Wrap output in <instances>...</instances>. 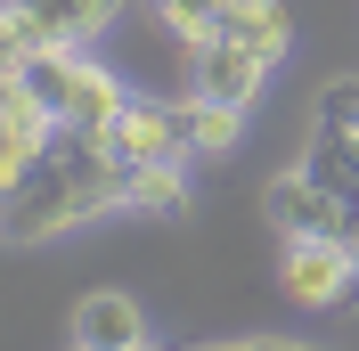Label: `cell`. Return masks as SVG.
I'll return each instance as SVG.
<instances>
[{"mask_svg": "<svg viewBox=\"0 0 359 351\" xmlns=\"http://www.w3.org/2000/svg\"><path fill=\"white\" fill-rule=\"evenodd\" d=\"M131 213L180 220V213H188V164H139V172H131Z\"/></svg>", "mask_w": 359, "mask_h": 351, "instance_id": "obj_12", "label": "cell"}, {"mask_svg": "<svg viewBox=\"0 0 359 351\" xmlns=\"http://www.w3.org/2000/svg\"><path fill=\"white\" fill-rule=\"evenodd\" d=\"M0 197H8V237H66L82 220L131 204V164H123L107 139L57 131V147H49L17 188H0Z\"/></svg>", "mask_w": 359, "mask_h": 351, "instance_id": "obj_1", "label": "cell"}, {"mask_svg": "<svg viewBox=\"0 0 359 351\" xmlns=\"http://www.w3.org/2000/svg\"><path fill=\"white\" fill-rule=\"evenodd\" d=\"M237 131H245V107H221V98H196L188 90V139H196V155L237 147Z\"/></svg>", "mask_w": 359, "mask_h": 351, "instance_id": "obj_13", "label": "cell"}, {"mask_svg": "<svg viewBox=\"0 0 359 351\" xmlns=\"http://www.w3.org/2000/svg\"><path fill=\"white\" fill-rule=\"evenodd\" d=\"M8 74L57 114V131H82V139H107L114 123H123V107H131V90L114 82L98 58H82V49H33V58L8 66Z\"/></svg>", "mask_w": 359, "mask_h": 351, "instance_id": "obj_2", "label": "cell"}, {"mask_svg": "<svg viewBox=\"0 0 359 351\" xmlns=\"http://www.w3.org/2000/svg\"><path fill=\"white\" fill-rule=\"evenodd\" d=\"M262 213L278 220V237H335V245H351V253H359V204H343L335 188H318L302 164L269 180Z\"/></svg>", "mask_w": 359, "mask_h": 351, "instance_id": "obj_5", "label": "cell"}, {"mask_svg": "<svg viewBox=\"0 0 359 351\" xmlns=\"http://www.w3.org/2000/svg\"><path fill=\"white\" fill-rule=\"evenodd\" d=\"M229 8H237V0H156V17L172 25V33H180V41H188V49H196V41H212V33H221V17H229Z\"/></svg>", "mask_w": 359, "mask_h": 351, "instance_id": "obj_14", "label": "cell"}, {"mask_svg": "<svg viewBox=\"0 0 359 351\" xmlns=\"http://www.w3.org/2000/svg\"><path fill=\"white\" fill-rule=\"evenodd\" d=\"M49 147H57V114L8 74V90H0V188H17Z\"/></svg>", "mask_w": 359, "mask_h": 351, "instance_id": "obj_8", "label": "cell"}, {"mask_svg": "<svg viewBox=\"0 0 359 351\" xmlns=\"http://www.w3.org/2000/svg\"><path fill=\"white\" fill-rule=\"evenodd\" d=\"M269 82V58L237 41H196V98H221V107H253Z\"/></svg>", "mask_w": 359, "mask_h": 351, "instance_id": "obj_10", "label": "cell"}, {"mask_svg": "<svg viewBox=\"0 0 359 351\" xmlns=\"http://www.w3.org/2000/svg\"><path fill=\"white\" fill-rule=\"evenodd\" d=\"M212 41H237V49H253V58L278 66V58L294 49V17H286V0H237V8L221 17Z\"/></svg>", "mask_w": 359, "mask_h": 351, "instance_id": "obj_11", "label": "cell"}, {"mask_svg": "<svg viewBox=\"0 0 359 351\" xmlns=\"http://www.w3.org/2000/svg\"><path fill=\"white\" fill-rule=\"evenodd\" d=\"M302 172L318 188H335L343 204H359V74L318 90V123H311V147H302Z\"/></svg>", "mask_w": 359, "mask_h": 351, "instance_id": "obj_4", "label": "cell"}, {"mask_svg": "<svg viewBox=\"0 0 359 351\" xmlns=\"http://www.w3.org/2000/svg\"><path fill=\"white\" fill-rule=\"evenodd\" d=\"M107 147L123 155V164H188V155H196V139H188V98H172V107H163V98H131V107H123V123H114L107 131Z\"/></svg>", "mask_w": 359, "mask_h": 351, "instance_id": "obj_7", "label": "cell"}, {"mask_svg": "<svg viewBox=\"0 0 359 351\" xmlns=\"http://www.w3.org/2000/svg\"><path fill=\"white\" fill-rule=\"evenodd\" d=\"M114 8L123 0H8L0 8V58L25 66L33 49H82V41H98V25Z\"/></svg>", "mask_w": 359, "mask_h": 351, "instance_id": "obj_3", "label": "cell"}, {"mask_svg": "<svg viewBox=\"0 0 359 351\" xmlns=\"http://www.w3.org/2000/svg\"><path fill=\"white\" fill-rule=\"evenodd\" d=\"M204 351H318V343H269V335H245V343H204Z\"/></svg>", "mask_w": 359, "mask_h": 351, "instance_id": "obj_15", "label": "cell"}, {"mask_svg": "<svg viewBox=\"0 0 359 351\" xmlns=\"http://www.w3.org/2000/svg\"><path fill=\"white\" fill-rule=\"evenodd\" d=\"M74 351H156L147 343V310L131 294H114V286L82 294L74 303Z\"/></svg>", "mask_w": 359, "mask_h": 351, "instance_id": "obj_9", "label": "cell"}, {"mask_svg": "<svg viewBox=\"0 0 359 351\" xmlns=\"http://www.w3.org/2000/svg\"><path fill=\"white\" fill-rule=\"evenodd\" d=\"M278 286H286V303L327 310V303H343V294H359V253L335 245V237H286V253H278Z\"/></svg>", "mask_w": 359, "mask_h": 351, "instance_id": "obj_6", "label": "cell"}]
</instances>
